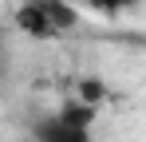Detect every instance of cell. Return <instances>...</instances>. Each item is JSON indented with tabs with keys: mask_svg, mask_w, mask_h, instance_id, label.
<instances>
[{
	"mask_svg": "<svg viewBox=\"0 0 146 142\" xmlns=\"http://www.w3.org/2000/svg\"><path fill=\"white\" fill-rule=\"evenodd\" d=\"M0 63H4V55H0Z\"/></svg>",
	"mask_w": 146,
	"mask_h": 142,
	"instance_id": "5b68a950",
	"label": "cell"
},
{
	"mask_svg": "<svg viewBox=\"0 0 146 142\" xmlns=\"http://www.w3.org/2000/svg\"><path fill=\"white\" fill-rule=\"evenodd\" d=\"M36 4H40V12H44V20L51 24V32H55V36L71 32L75 24H79V12H75L67 0H36Z\"/></svg>",
	"mask_w": 146,
	"mask_h": 142,
	"instance_id": "3957f363",
	"label": "cell"
},
{
	"mask_svg": "<svg viewBox=\"0 0 146 142\" xmlns=\"http://www.w3.org/2000/svg\"><path fill=\"white\" fill-rule=\"evenodd\" d=\"M87 8H95L103 16H122V12L138 8V0H87Z\"/></svg>",
	"mask_w": 146,
	"mask_h": 142,
	"instance_id": "277c9868",
	"label": "cell"
},
{
	"mask_svg": "<svg viewBox=\"0 0 146 142\" xmlns=\"http://www.w3.org/2000/svg\"><path fill=\"white\" fill-rule=\"evenodd\" d=\"M16 28L32 36V40H55V32H51V24L44 20V12H40V4L36 0H24L20 4V12H16Z\"/></svg>",
	"mask_w": 146,
	"mask_h": 142,
	"instance_id": "7a4b0ae2",
	"label": "cell"
},
{
	"mask_svg": "<svg viewBox=\"0 0 146 142\" xmlns=\"http://www.w3.org/2000/svg\"><path fill=\"white\" fill-rule=\"evenodd\" d=\"M32 134H36V142H91V130L87 126H75V122H67V118H59V115L40 118L32 126Z\"/></svg>",
	"mask_w": 146,
	"mask_h": 142,
	"instance_id": "6da1fadb",
	"label": "cell"
}]
</instances>
